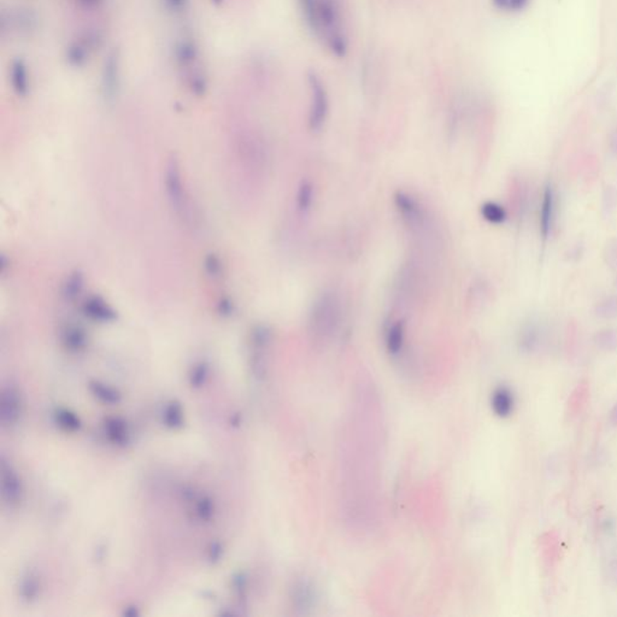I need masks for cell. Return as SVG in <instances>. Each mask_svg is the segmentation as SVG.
I'll use <instances>...</instances> for the list:
<instances>
[{
  "mask_svg": "<svg viewBox=\"0 0 617 617\" xmlns=\"http://www.w3.org/2000/svg\"><path fill=\"white\" fill-rule=\"evenodd\" d=\"M298 3L312 33L334 56L345 57L349 43L337 0H298Z\"/></svg>",
  "mask_w": 617,
  "mask_h": 617,
  "instance_id": "cell-1",
  "label": "cell"
},
{
  "mask_svg": "<svg viewBox=\"0 0 617 617\" xmlns=\"http://www.w3.org/2000/svg\"><path fill=\"white\" fill-rule=\"evenodd\" d=\"M339 319V302L332 292H324L312 305L310 312L311 332L326 337L334 332Z\"/></svg>",
  "mask_w": 617,
  "mask_h": 617,
  "instance_id": "cell-2",
  "label": "cell"
},
{
  "mask_svg": "<svg viewBox=\"0 0 617 617\" xmlns=\"http://www.w3.org/2000/svg\"><path fill=\"white\" fill-rule=\"evenodd\" d=\"M307 83L311 93L309 125L312 130H319L328 115V95L317 74L311 71L307 75Z\"/></svg>",
  "mask_w": 617,
  "mask_h": 617,
  "instance_id": "cell-3",
  "label": "cell"
},
{
  "mask_svg": "<svg viewBox=\"0 0 617 617\" xmlns=\"http://www.w3.org/2000/svg\"><path fill=\"white\" fill-rule=\"evenodd\" d=\"M165 190L169 202L180 216L187 215V197L185 187L182 185L181 170L175 158L169 160L165 169Z\"/></svg>",
  "mask_w": 617,
  "mask_h": 617,
  "instance_id": "cell-4",
  "label": "cell"
},
{
  "mask_svg": "<svg viewBox=\"0 0 617 617\" xmlns=\"http://www.w3.org/2000/svg\"><path fill=\"white\" fill-rule=\"evenodd\" d=\"M22 414V401L18 389L11 386L5 387L0 399V421L4 427H13Z\"/></svg>",
  "mask_w": 617,
  "mask_h": 617,
  "instance_id": "cell-5",
  "label": "cell"
},
{
  "mask_svg": "<svg viewBox=\"0 0 617 617\" xmlns=\"http://www.w3.org/2000/svg\"><path fill=\"white\" fill-rule=\"evenodd\" d=\"M1 496L9 506H16L22 499V484L13 466L1 462Z\"/></svg>",
  "mask_w": 617,
  "mask_h": 617,
  "instance_id": "cell-6",
  "label": "cell"
},
{
  "mask_svg": "<svg viewBox=\"0 0 617 617\" xmlns=\"http://www.w3.org/2000/svg\"><path fill=\"white\" fill-rule=\"evenodd\" d=\"M83 315L95 322L108 324L117 319V312L100 297H90L83 304Z\"/></svg>",
  "mask_w": 617,
  "mask_h": 617,
  "instance_id": "cell-7",
  "label": "cell"
},
{
  "mask_svg": "<svg viewBox=\"0 0 617 617\" xmlns=\"http://www.w3.org/2000/svg\"><path fill=\"white\" fill-rule=\"evenodd\" d=\"M62 344L67 350L71 352H81L88 344V338L85 331L80 326L68 324L61 331Z\"/></svg>",
  "mask_w": 617,
  "mask_h": 617,
  "instance_id": "cell-8",
  "label": "cell"
},
{
  "mask_svg": "<svg viewBox=\"0 0 617 617\" xmlns=\"http://www.w3.org/2000/svg\"><path fill=\"white\" fill-rule=\"evenodd\" d=\"M553 215H555V190L551 185H548L544 190L541 212H540V229L543 237H548L551 230Z\"/></svg>",
  "mask_w": 617,
  "mask_h": 617,
  "instance_id": "cell-9",
  "label": "cell"
},
{
  "mask_svg": "<svg viewBox=\"0 0 617 617\" xmlns=\"http://www.w3.org/2000/svg\"><path fill=\"white\" fill-rule=\"evenodd\" d=\"M105 436H108L109 441L118 446H125L130 443V434L128 427L125 421L117 417H110L105 420L104 423Z\"/></svg>",
  "mask_w": 617,
  "mask_h": 617,
  "instance_id": "cell-10",
  "label": "cell"
},
{
  "mask_svg": "<svg viewBox=\"0 0 617 617\" xmlns=\"http://www.w3.org/2000/svg\"><path fill=\"white\" fill-rule=\"evenodd\" d=\"M493 411L499 417H508L514 409V397L513 393L505 387L497 389L492 397Z\"/></svg>",
  "mask_w": 617,
  "mask_h": 617,
  "instance_id": "cell-11",
  "label": "cell"
},
{
  "mask_svg": "<svg viewBox=\"0 0 617 617\" xmlns=\"http://www.w3.org/2000/svg\"><path fill=\"white\" fill-rule=\"evenodd\" d=\"M162 420H163L165 427L170 428V429L181 428L183 426V421H185L182 406L177 401H169L163 408Z\"/></svg>",
  "mask_w": 617,
  "mask_h": 617,
  "instance_id": "cell-12",
  "label": "cell"
},
{
  "mask_svg": "<svg viewBox=\"0 0 617 617\" xmlns=\"http://www.w3.org/2000/svg\"><path fill=\"white\" fill-rule=\"evenodd\" d=\"M90 389L93 393V396L97 399H99L104 404L115 405V404H118L120 401H121V394L117 392L116 389H113V387L109 386V384H102V382H98V381H93V382L90 384Z\"/></svg>",
  "mask_w": 617,
  "mask_h": 617,
  "instance_id": "cell-13",
  "label": "cell"
},
{
  "mask_svg": "<svg viewBox=\"0 0 617 617\" xmlns=\"http://www.w3.org/2000/svg\"><path fill=\"white\" fill-rule=\"evenodd\" d=\"M404 335H405V329H404L403 321H397V322L392 324V326H389L387 334H386V345H387L389 354H399L403 342H404Z\"/></svg>",
  "mask_w": 617,
  "mask_h": 617,
  "instance_id": "cell-14",
  "label": "cell"
},
{
  "mask_svg": "<svg viewBox=\"0 0 617 617\" xmlns=\"http://www.w3.org/2000/svg\"><path fill=\"white\" fill-rule=\"evenodd\" d=\"M83 284H85V279H83L81 272H75L70 274L63 285V291H62L63 297L67 300H74V299L78 298L83 291Z\"/></svg>",
  "mask_w": 617,
  "mask_h": 617,
  "instance_id": "cell-15",
  "label": "cell"
},
{
  "mask_svg": "<svg viewBox=\"0 0 617 617\" xmlns=\"http://www.w3.org/2000/svg\"><path fill=\"white\" fill-rule=\"evenodd\" d=\"M55 421L57 426L65 432H76L81 427V422L78 416L67 409H58L55 413Z\"/></svg>",
  "mask_w": 617,
  "mask_h": 617,
  "instance_id": "cell-16",
  "label": "cell"
},
{
  "mask_svg": "<svg viewBox=\"0 0 617 617\" xmlns=\"http://www.w3.org/2000/svg\"><path fill=\"white\" fill-rule=\"evenodd\" d=\"M481 214L485 217V220L490 221L491 223H501L506 219L504 209L492 202H488L483 205Z\"/></svg>",
  "mask_w": 617,
  "mask_h": 617,
  "instance_id": "cell-17",
  "label": "cell"
},
{
  "mask_svg": "<svg viewBox=\"0 0 617 617\" xmlns=\"http://www.w3.org/2000/svg\"><path fill=\"white\" fill-rule=\"evenodd\" d=\"M312 203V186L309 181H303L299 186L298 195H297V205L302 212H307L310 209Z\"/></svg>",
  "mask_w": 617,
  "mask_h": 617,
  "instance_id": "cell-18",
  "label": "cell"
},
{
  "mask_svg": "<svg viewBox=\"0 0 617 617\" xmlns=\"http://www.w3.org/2000/svg\"><path fill=\"white\" fill-rule=\"evenodd\" d=\"M493 5L497 9L508 13H516L525 9L529 0H492Z\"/></svg>",
  "mask_w": 617,
  "mask_h": 617,
  "instance_id": "cell-19",
  "label": "cell"
},
{
  "mask_svg": "<svg viewBox=\"0 0 617 617\" xmlns=\"http://www.w3.org/2000/svg\"><path fill=\"white\" fill-rule=\"evenodd\" d=\"M207 377V367L204 363L195 364V367L192 368V371H190V384H192V387H195V389L202 387V386L205 384Z\"/></svg>",
  "mask_w": 617,
  "mask_h": 617,
  "instance_id": "cell-20",
  "label": "cell"
},
{
  "mask_svg": "<svg viewBox=\"0 0 617 617\" xmlns=\"http://www.w3.org/2000/svg\"><path fill=\"white\" fill-rule=\"evenodd\" d=\"M22 597L27 600L34 599L38 593V581L32 575H28L26 580L22 583Z\"/></svg>",
  "mask_w": 617,
  "mask_h": 617,
  "instance_id": "cell-21",
  "label": "cell"
},
{
  "mask_svg": "<svg viewBox=\"0 0 617 617\" xmlns=\"http://www.w3.org/2000/svg\"><path fill=\"white\" fill-rule=\"evenodd\" d=\"M221 265L222 264H221L220 258L216 255H214V254L207 255V258L204 261L205 270L212 277H220L221 272H222V267Z\"/></svg>",
  "mask_w": 617,
  "mask_h": 617,
  "instance_id": "cell-22",
  "label": "cell"
},
{
  "mask_svg": "<svg viewBox=\"0 0 617 617\" xmlns=\"http://www.w3.org/2000/svg\"><path fill=\"white\" fill-rule=\"evenodd\" d=\"M13 80L18 81V83H15V88L18 90V93L23 95L27 91V78L26 71H25L21 64H18L15 67Z\"/></svg>",
  "mask_w": 617,
  "mask_h": 617,
  "instance_id": "cell-23",
  "label": "cell"
},
{
  "mask_svg": "<svg viewBox=\"0 0 617 617\" xmlns=\"http://www.w3.org/2000/svg\"><path fill=\"white\" fill-rule=\"evenodd\" d=\"M219 309H220L221 315L229 316L233 312V304L229 299H222L219 304Z\"/></svg>",
  "mask_w": 617,
  "mask_h": 617,
  "instance_id": "cell-24",
  "label": "cell"
}]
</instances>
